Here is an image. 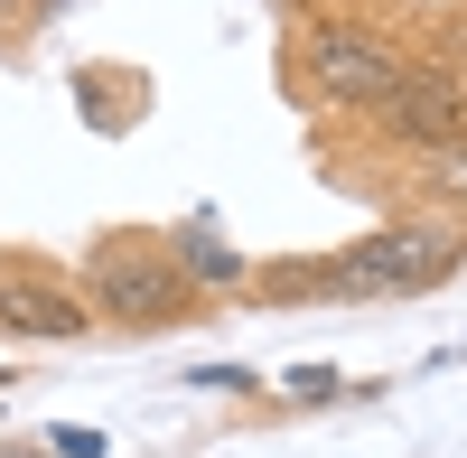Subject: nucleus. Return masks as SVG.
Masks as SVG:
<instances>
[{
  "mask_svg": "<svg viewBox=\"0 0 467 458\" xmlns=\"http://www.w3.org/2000/svg\"><path fill=\"white\" fill-rule=\"evenodd\" d=\"M85 309L122 318L131 337H160V328H178V318H197L206 299L187 290V272H178L150 234H103L94 262H85Z\"/></svg>",
  "mask_w": 467,
  "mask_h": 458,
  "instance_id": "f03ea898",
  "label": "nucleus"
},
{
  "mask_svg": "<svg viewBox=\"0 0 467 458\" xmlns=\"http://www.w3.org/2000/svg\"><path fill=\"white\" fill-rule=\"evenodd\" d=\"M402 57L393 47H374L365 28H337V19H318L299 37V85L308 94H327V103H356V112H383L393 103V85H402Z\"/></svg>",
  "mask_w": 467,
  "mask_h": 458,
  "instance_id": "7ed1b4c3",
  "label": "nucleus"
},
{
  "mask_svg": "<svg viewBox=\"0 0 467 458\" xmlns=\"http://www.w3.org/2000/svg\"><path fill=\"white\" fill-rule=\"evenodd\" d=\"M47 449H57V458H103V440H94V431H47Z\"/></svg>",
  "mask_w": 467,
  "mask_h": 458,
  "instance_id": "1a4fd4ad",
  "label": "nucleus"
},
{
  "mask_svg": "<svg viewBox=\"0 0 467 458\" xmlns=\"http://www.w3.org/2000/svg\"><path fill=\"white\" fill-rule=\"evenodd\" d=\"M169 262H178V272H197L206 290H224V281H244V253H224L215 234H197V224H187V234H178V253H169Z\"/></svg>",
  "mask_w": 467,
  "mask_h": 458,
  "instance_id": "423d86ee",
  "label": "nucleus"
},
{
  "mask_svg": "<svg viewBox=\"0 0 467 458\" xmlns=\"http://www.w3.org/2000/svg\"><path fill=\"white\" fill-rule=\"evenodd\" d=\"M327 393H346L327 365H299V374H290V402H327Z\"/></svg>",
  "mask_w": 467,
  "mask_h": 458,
  "instance_id": "0eeeda50",
  "label": "nucleus"
},
{
  "mask_svg": "<svg viewBox=\"0 0 467 458\" xmlns=\"http://www.w3.org/2000/svg\"><path fill=\"white\" fill-rule=\"evenodd\" d=\"M431 169H440V187H458V197H467V141H440Z\"/></svg>",
  "mask_w": 467,
  "mask_h": 458,
  "instance_id": "6e6552de",
  "label": "nucleus"
},
{
  "mask_svg": "<svg viewBox=\"0 0 467 458\" xmlns=\"http://www.w3.org/2000/svg\"><path fill=\"white\" fill-rule=\"evenodd\" d=\"M458 262H467V234L449 215H402V224H374L356 253H337L318 281H337L346 299H420V290H440Z\"/></svg>",
  "mask_w": 467,
  "mask_h": 458,
  "instance_id": "f257e3e1",
  "label": "nucleus"
},
{
  "mask_svg": "<svg viewBox=\"0 0 467 458\" xmlns=\"http://www.w3.org/2000/svg\"><path fill=\"white\" fill-rule=\"evenodd\" d=\"M0 328H10V337H85L94 309L57 272H0Z\"/></svg>",
  "mask_w": 467,
  "mask_h": 458,
  "instance_id": "20e7f679",
  "label": "nucleus"
},
{
  "mask_svg": "<svg viewBox=\"0 0 467 458\" xmlns=\"http://www.w3.org/2000/svg\"><path fill=\"white\" fill-rule=\"evenodd\" d=\"M0 19H10V0H0Z\"/></svg>",
  "mask_w": 467,
  "mask_h": 458,
  "instance_id": "9d476101",
  "label": "nucleus"
},
{
  "mask_svg": "<svg viewBox=\"0 0 467 458\" xmlns=\"http://www.w3.org/2000/svg\"><path fill=\"white\" fill-rule=\"evenodd\" d=\"M383 131L393 141H458V85L449 75H402L393 85V103H383Z\"/></svg>",
  "mask_w": 467,
  "mask_h": 458,
  "instance_id": "39448f33",
  "label": "nucleus"
}]
</instances>
